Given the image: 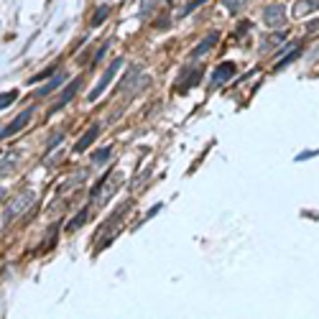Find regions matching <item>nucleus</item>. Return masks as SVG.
<instances>
[{
    "label": "nucleus",
    "mask_w": 319,
    "mask_h": 319,
    "mask_svg": "<svg viewBox=\"0 0 319 319\" xmlns=\"http://www.w3.org/2000/svg\"><path fill=\"white\" fill-rule=\"evenodd\" d=\"M110 44H112V41H105V44H102V46H100V51H97V54H95V59H92V62H95V64H97V62H100V59H102V56H105V54H107V49H110Z\"/></svg>",
    "instance_id": "obj_20"
},
{
    "label": "nucleus",
    "mask_w": 319,
    "mask_h": 319,
    "mask_svg": "<svg viewBox=\"0 0 319 319\" xmlns=\"http://www.w3.org/2000/svg\"><path fill=\"white\" fill-rule=\"evenodd\" d=\"M120 67H123V59H115V62H112V64H110V67L105 69V74L100 77L97 87H95V90H92V92L87 95V100H90V102H95V100H100V97H102V92H105V90H107V84H110V82L115 79V74L120 72Z\"/></svg>",
    "instance_id": "obj_2"
},
{
    "label": "nucleus",
    "mask_w": 319,
    "mask_h": 319,
    "mask_svg": "<svg viewBox=\"0 0 319 319\" xmlns=\"http://www.w3.org/2000/svg\"><path fill=\"white\" fill-rule=\"evenodd\" d=\"M199 79H202V67H187V69L182 72L177 87H179V92H187V90H192Z\"/></svg>",
    "instance_id": "obj_6"
},
{
    "label": "nucleus",
    "mask_w": 319,
    "mask_h": 319,
    "mask_svg": "<svg viewBox=\"0 0 319 319\" xmlns=\"http://www.w3.org/2000/svg\"><path fill=\"white\" fill-rule=\"evenodd\" d=\"M13 169H16V158H13V156L0 158V177H8Z\"/></svg>",
    "instance_id": "obj_12"
},
{
    "label": "nucleus",
    "mask_w": 319,
    "mask_h": 319,
    "mask_svg": "<svg viewBox=\"0 0 319 319\" xmlns=\"http://www.w3.org/2000/svg\"><path fill=\"white\" fill-rule=\"evenodd\" d=\"M3 197H6V189H3V187H0V199H3Z\"/></svg>",
    "instance_id": "obj_22"
},
{
    "label": "nucleus",
    "mask_w": 319,
    "mask_h": 319,
    "mask_svg": "<svg viewBox=\"0 0 319 319\" xmlns=\"http://www.w3.org/2000/svg\"><path fill=\"white\" fill-rule=\"evenodd\" d=\"M299 51H301V49H296V51H291V54H286L283 59H278V64H276V69H283V67H286L288 62H294V59L299 56Z\"/></svg>",
    "instance_id": "obj_18"
},
{
    "label": "nucleus",
    "mask_w": 319,
    "mask_h": 319,
    "mask_svg": "<svg viewBox=\"0 0 319 319\" xmlns=\"http://www.w3.org/2000/svg\"><path fill=\"white\" fill-rule=\"evenodd\" d=\"M283 21H286V8H283L281 3L266 6V11H263V23H266L268 28H278V26H283Z\"/></svg>",
    "instance_id": "obj_3"
},
{
    "label": "nucleus",
    "mask_w": 319,
    "mask_h": 319,
    "mask_svg": "<svg viewBox=\"0 0 319 319\" xmlns=\"http://www.w3.org/2000/svg\"><path fill=\"white\" fill-rule=\"evenodd\" d=\"M34 118V107H28V110H23L11 125H6L3 130H0V138H11V135H16V133H21L26 125H28V120Z\"/></svg>",
    "instance_id": "obj_4"
},
{
    "label": "nucleus",
    "mask_w": 319,
    "mask_h": 319,
    "mask_svg": "<svg viewBox=\"0 0 319 319\" xmlns=\"http://www.w3.org/2000/svg\"><path fill=\"white\" fill-rule=\"evenodd\" d=\"M248 6V0H225V8H227V13H240L243 8Z\"/></svg>",
    "instance_id": "obj_15"
},
{
    "label": "nucleus",
    "mask_w": 319,
    "mask_h": 319,
    "mask_svg": "<svg viewBox=\"0 0 319 319\" xmlns=\"http://www.w3.org/2000/svg\"><path fill=\"white\" fill-rule=\"evenodd\" d=\"M64 79H67V74H64V72H59V74H56L51 82H46V84H44V87L36 92V97H46V95H51L54 90H59V84H62Z\"/></svg>",
    "instance_id": "obj_10"
},
{
    "label": "nucleus",
    "mask_w": 319,
    "mask_h": 319,
    "mask_svg": "<svg viewBox=\"0 0 319 319\" xmlns=\"http://www.w3.org/2000/svg\"><path fill=\"white\" fill-rule=\"evenodd\" d=\"M97 135H100V125H90V128H87V133H84V135L74 143V151H77V153L87 151V148H90V143H92Z\"/></svg>",
    "instance_id": "obj_9"
},
{
    "label": "nucleus",
    "mask_w": 319,
    "mask_h": 319,
    "mask_svg": "<svg viewBox=\"0 0 319 319\" xmlns=\"http://www.w3.org/2000/svg\"><path fill=\"white\" fill-rule=\"evenodd\" d=\"M158 3H161V0H148V3H146V8H143V16H146V13H148L151 8H156Z\"/></svg>",
    "instance_id": "obj_21"
},
{
    "label": "nucleus",
    "mask_w": 319,
    "mask_h": 319,
    "mask_svg": "<svg viewBox=\"0 0 319 319\" xmlns=\"http://www.w3.org/2000/svg\"><path fill=\"white\" fill-rule=\"evenodd\" d=\"M202 3H207V0H192V3H187V6L182 8V13H179V16H187V13H192V11H194L197 6H202Z\"/></svg>",
    "instance_id": "obj_19"
},
{
    "label": "nucleus",
    "mask_w": 319,
    "mask_h": 319,
    "mask_svg": "<svg viewBox=\"0 0 319 319\" xmlns=\"http://www.w3.org/2000/svg\"><path fill=\"white\" fill-rule=\"evenodd\" d=\"M79 84H82V77H77L74 82H69V84L64 87V92L59 95V100H56V102H54V105L49 107V115L59 112V110H62V107H64V105H67V102H69V100H72V97L77 95V87H79Z\"/></svg>",
    "instance_id": "obj_7"
},
{
    "label": "nucleus",
    "mask_w": 319,
    "mask_h": 319,
    "mask_svg": "<svg viewBox=\"0 0 319 319\" xmlns=\"http://www.w3.org/2000/svg\"><path fill=\"white\" fill-rule=\"evenodd\" d=\"M36 202V192L34 189H26V192H21L8 207H6V212H3V225H11L13 220H18L31 205Z\"/></svg>",
    "instance_id": "obj_1"
},
{
    "label": "nucleus",
    "mask_w": 319,
    "mask_h": 319,
    "mask_svg": "<svg viewBox=\"0 0 319 319\" xmlns=\"http://www.w3.org/2000/svg\"><path fill=\"white\" fill-rule=\"evenodd\" d=\"M311 11H319V0H301V3L294 8L296 18H301V16H306V13H311Z\"/></svg>",
    "instance_id": "obj_11"
},
{
    "label": "nucleus",
    "mask_w": 319,
    "mask_h": 319,
    "mask_svg": "<svg viewBox=\"0 0 319 319\" xmlns=\"http://www.w3.org/2000/svg\"><path fill=\"white\" fill-rule=\"evenodd\" d=\"M217 41H220V34H217V31L207 34V36H205V39H202V41H199V44L189 51V59H202L205 54H210V51L215 49V44H217Z\"/></svg>",
    "instance_id": "obj_5"
},
{
    "label": "nucleus",
    "mask_w": 319,
    "mask_h": 319,
    "mask_svg": "<svg viewBox=\"0 0 319 319\" xmlns=\"http://www.w3.org/2000/svg\"><path fill=\"white\" fill-rule=\"evenodd\" d=\"M18 100V92L16 90H11V92H0V110H6L8 105H13Z\"/></svg>",
    "instance_id": "obj_14"
},
{
    "label": "nucleus",
    "mask_w": 319,
    "mask_h": 319,
    "mask_svg": "<svg viewBox=\"0 0 319 319\" xmlns=\"http://www.w3.org/2000/svg\"><path fill=\"white\" fill-rule=\"evenodd\" d=\"M110 156H112V148H102V151H97V153H95L92 161H95V164H102V161H107Z\"/></svg>",
    "instance_id": "obj_17"
},
{
    "label": "nucleus",
    "mask_w": 319,
    "mask_h": 319,
    "mask_svg": "<svg viewBox=\"0 0 319 319\" xmlns=\"http://www.w3.org/2000/svg\"><path fill=\"white\" fill-rule=\"evenodd\" d=\"M107 16H110V6H102V8H100V11L92 16V26H100V23H102Z\"/></svg>",
    "instance_id": "obj_16"
},
{
    "label": "nucleus",
    "mask_w": 319,
    "mask_h": 319,
    "mask_svg": "<svg viewBox=\"0 0 319 319\" xmlns=\"http://www.w3.org/2000/svg\"><path fill=\"white\" fill-rule=\"evenodd\" d=\"M235 72H238V67H235L233 62H225V64H220V67L212 72V87H220V84H225L227 79H233V77H235Z\"/></svg>",
    "instance_id": "obj_8"
},
{
    "label": "nucleus",
    "mask_w": 319,
    "mask_h": 319,
    "mask_svg": "<svg viewBox=\"0 0 319 319\" xmlns=\"http://www.w3.org/2000/svg\"><path fill=\"white\" fill-rule=\"evenodd\" d=\"M87 215H90L87 210H79V215H77V217H74V220H72V222L67 225V230H69V233H74V230H79V227H82V225L87 222Z\"/></svg>",
    "instance_id": "obj_13"
}]
</instances>
